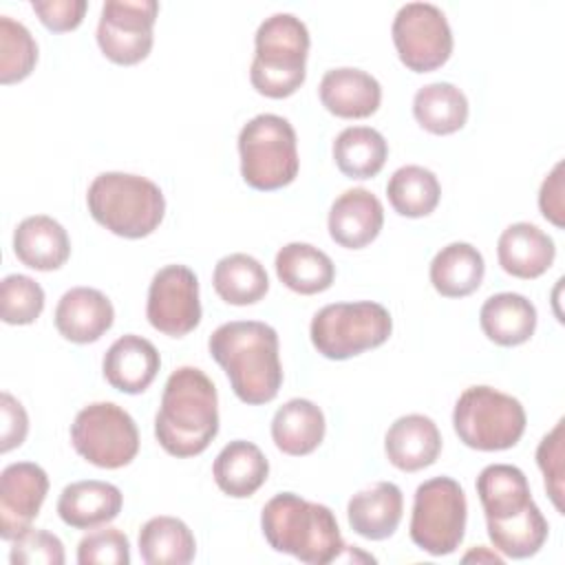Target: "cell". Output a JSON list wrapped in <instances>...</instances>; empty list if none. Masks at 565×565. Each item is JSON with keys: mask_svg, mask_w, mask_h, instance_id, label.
<instances>
[{"mask_svg": "<svg viewBox=\"0 0 565 565\" xmlns=\"http://www.w3.org/2000/svg\"><path fill=\"white\" fill-rule=\"evenodd\" d=\"M207 349L241 402L260 406L278 395L282 366L274 327L258 320L225 322L212 331Z\"/></svg>", "mask_w": 565, "mask_h": 565, "instance_id": "1", "label": "cell"}, {"mask_svg": "<svg viewBox=\"0 0 565 565\" xmlns=\"http://www.w3.org/2000/svg\"><path fill=\"white\" fill-rule=\"evenodd\" d=\"M216 433L218 395L214 382L196 366H179L170 373L154 415L159 446L179 459L196 457Z\"/></svg>", "mask_w": 565, "mask_h": 565, "instance_id": "2", "label": "cell"}, {"mask_svg": "<svg viewBox=\"0 0 565 565\" xmlns=\"http://www.w3.org/2000/svg\"><path fill=\"white\" fill-rule=\"evenodd\" d=\"M260 527L271 550L307 565L333 563L347 550L331 508L294 492H280L265 503Z\"/></svg>", "mask_w": 565, "mask_h": 565, "instance_id": "3", "label": "cell"}, {"mask_svg": "<svg viewBox=\"0 0 565 565\" xmlns=\"http://www.w3.org/2000/svg\"><path fill=\"white\" fill-rule=\"evenodd\" d=\"M90 216L121 238L150 236L163 221L166 199L161 188L130 172H102L86 192Z\"/></svg>", "mask_w": 565, "mask_h": 565, "instance_id": "4", "label": "cell"}, {"mask_svg": "<svg viewBox=\"0 0 565 565\" xmlns=\"http://www.w3.org/2000/svg\"><path fill=\"white\" fill-rule=\"evenodd\" d=\"M309 29L294 13H274L265 18L254 35V60L249 82L256 93L269 99L294 95L307 77Z\"/></svg>", "mask_w": 565, "mask_h": 565, "instance_id": "5", "label": "cell"}, {"mask_svg": "<svg viewBox=\"0 0 565 565\" xmlns=\"http://www.w3.org/2000/svg\"><path fill=\"white\" fill-rule=\"evenodd\" d=\"M241 177L260 192L289 185L300 168L294 126L274 113L252 117L238 132Z\"/></svg>", "mask_w": 565, "mask_h": 565, "instance_id": "6", "label": "cell"}, {"mask_svg": "<svg viewBox=\"0 0 565 565\" xmlns=\"http://www.w3.org/2000/svg\"><path fill=\"white\" fill-rule=\"evenodd\" d=\"M523 404L492 386H468L452 411V428L468 448L481 452L508 450L525 433Z\"/></svg>", "mask_w": 565, "mask_h": 565, "instance_id": "7", "label": "cell"}, {"mask_svg": "<svg viewBox=\"0 0 565 565\" xmlns=\"http://www.w3.org/2000/svg\"><path fill=\"white\" fill-rule=\"evenodd\" d=\"M393 331L388 309L373 300L322 307L309 327L313 349L327 360H349L382 347Z\"/></svg>", "mask_w": 565, "mask_h": 565, "instance_id": "8", "label": "cell"}, {"mask_svg": "<svg viewBox=\"0 0 565 565\" xmlns=\"http://www.w3.org/2000/svg\"><path fill=\"white\" fill-rule=\"evenodd\" d=\"M466 492L452 477H433L417 486L408 534L430 556L452 554L466 534Z\"/></svg>", "mask_w": 565, "mask_h": 565, "instance_id": "9", "label": "cell"}, {"mask_svg": "<svg viewBox=\"0 0 565 565\" xmlns=\"http://www.w3.org/2000/svg\"><path fill=\"white\" fill-rule=\"evenodd\" d=\"M75 452L106 470L128 466L139 452V430L135 419L113 402L84 406L71 424Z\"/></svg>", "mask_w": 565, "mask_h": 565, "instance_id": "10", "label": "cell"}, {"mask_svg": "<svg viewBox=\"0 0 565 565\" xmlns=\"http://www.w3.org/2000/svg\"><path fill=\"white\" fill-rule=\"evenodd\" d=\"M399 62L413 73H430L452 55V31L444 11L430 2L399 7L391 26Z\"/></svg>", "mask_w": 565, "mask_h": 565, "instance_id": "11", "label": "cell"}, {"mask_svg": "<svg viewBox=\"0 0 565 565\" xmlns=\"http://www.w3.org/2000/svg\"><path fill=\"white\" fill-rule=\"evenodd\" d=\"M159 15L154 0H108L102 7L97 24V44L102 53L121 66L146 60L152 51V26Z\"/></svg>", "mask_w": 565, "mask_h": 565, "instance_id": "12", "label": "cell"}, {"mask_svg": "<svg viewBox=\"0 0 565 565\" xmlns=\"http://www.w3.org/2000/svg\"><path fill=\"white\" fill-rule=\"evenodd\" d=\"M146 318L152 329L170 338H183L199 327V278L188 265H166L152 276Z\"/></svg>", "mask_w": 565, "mask_h": 565, "instance_id": "13", "label": "cell"}, {"mask_svg": "<svg viewBox=\"0 0 565 565\" xmlns=\"http://www.w3.org/2000/svg\"><path fill=\"white\" fill-rule=\"evenodd\" d=\"M49 492V475L33 461L9 463L0 475V536L13 541L26 532Z\"/></svg>", "mask_w": 565, "mask_h": 565, "instance_id": "14", "label": "cell"}, {"mask_svg": "<svg viewBox=\"0 0 565 565\" xmlns=\"http://www.w3.org/2000/svg\"><path fill=\"white\" fill-rule=\"evenodd\" d=\"M329 236L347 249H362L371 245L382 225L384 207L382 201L366 188L344 190L329 210Z\"/></svg>", "mask_w": 565, "mask_h": 565, "instance_id": "15", "label": "cell"}, {"mask_svg": "<svg viewBox=\"0 0 565 565\" xmlns=\"http://www.w3.org/2000/svg\"><path fill=\"white\" fill-rule=\"evenodd\" d=\"M55 329L75 344L97 342L115 322V309L106 294L93 287L68 289L55 307Z\"/></svg>", "mask_w": 565, "mask_h": 565, "instance_id": "16", "label": "cell"}, {"mask_svg": "<svg viewBox=\"0 0 565 565\" xmlns=\"http://www.w3.org/2000/svg\"><path fill=\"white\" fill-rule=\"evenodd\" d=\"M161 369V358L157 347L135 333L117 338L102 362L106 382L128 395L143 393L157 377Z\"/></svg>", "mask_w": 565, "mask_h": 565, "instance_id": "17", "label": "cell"}, {"mask_svg": "<svg viewBox=\"0 0 565 565\" xmlns=\"http://www.w3.org/2000/svg\"><path fill=\"white\" fill-rule=\"evenodd\" d=\"M384 452L402 472L424 470L433 466L441 452V433L426 415H402L384 435Z\"/></svg>", "mask_w": 565, "mask_h": 565, "instance_id": "18", "label": "cell"}, {"mask_svg": "<svg viewBox=\"0 0 565 565\" xmlns=\"http://www.w3.org/2000/svg\"><path fill=\"white\" fill-rule=\"evenodd\" d=\"M318 95L322 106L342 119H364L371 117L382 104L380 82L353 66L331 68L322 75Z\"/></svg>", "mask_w": 565, "mask_h": 565, "instance_id": "19", "label": "cell"}, {"mask_svg": "<svg viewBox=\"0 0 565 565\" xmlns=\"http://www.w3.org/2000/svg\"><path fill=\"white\" fill-rule=\"evenodd\" d=\"M497 258L505 274L532 280L552 267L556 258V245L552 236H547L534 223L519 221L501 232L497 241Z\"/></svg>", "mask_w": 565, "mask_h": 565, "instance_id": "20", "label": "cell"}, {"mask_svg": "<svg viewBox=\"0 0 565 565\" xmlns=\"http://www.w3.org/2000/svg\"><path fill=\"white\" fill-rule=\"evenodd\" d=\"M404 512V497L393 481H377L358 490L347 505V519L355 534L369 541H384L395 534Z\"/></svg>", "mask_w": 565, "mask_h": 565, "instance_id": "21", "label": "cell"}, {"mask_svg": "<svg viewBox=\"0 0 565 565\" xmlns=\"http://www.w3.org/2000/svg\"><path fill=\"white\" fill-rule=\"evenodd\" d=\"M124 505V494L117 486L99 479L68 483L57 499L60 519L75 530H93L110 523Z\"/></svg>", "mask_w": 565, "mask_h": 565, "instance_id": "22", "label": "cell"}, {"mask_svg": "<svg viewBox=\"0 0 565 565\" xmlns=\"http://www.w3.org/2000/svg\"><path fill=\"white\" fill-rule=\"evenodd\" d=\"M15 258L35 271L60 269L71 256L66 230L46 214H33L18 223L13 232Z\"/></svg>", "mask_w": 565, "mask_h": 565, "instance_id": "23", "label": "cell"}, {"mask_svg": "<svg viewBox=\"0 0 565 565\" xmlns=\"http://www.w3.org/2000/svg\"><path fill=\"white\" fill-rule=\"evenodd\" d=\"M269 475V461L263 450L245 439H234L216 455L212 477L218 490L232 499L252 497Z\"/></svg>", "mask_w": 565, "mask_h": 565, "instance_id": "24", "label": "cell"}, {"mask_svg": "<svg viewBox=\"0 0 565 565\" xmlns=\"http://www.w3.org/2000/svg\"><path fill=\"white\" fill-rule=\"evenodd\" d=\"M327 422L318 404L305 397L285 402L271 419V439L276 448L291 457L313 452L324 439Z\"/></svg>", "mask_w": 565, "mask_h": 565, "instance_id": "25", "label": "cell"}, {"mask_svg": "<svg viewBox=\"0 0 565 565\" xmlns=\"http://www.w3.org/2000/svg\"><path fill=\"white\" fill-rule=\"evenodd\" d=\"M479 324L490 342L499 347H519L534 335L536 307L521 294L501 291L481 305Z\"/></svg>", "mask_w": 565, "mask_h": 565, "instance_id": "26", "label": "cell"}, {"mask_svg": "<svg viewBox=\"0 0 565 565\" xmlns=\"http://www.w3.org/2000/svg\"><path fill=\"white\" fill-rule=\"evenodd\" d=\"M477 494L486 521H505L525 512L534 499L527 477L510 463H490L477 477Z\"/></svg>", "mask_w": 565, "mask_h": 565, "instance_id": "27", "label": "cell"}, {"mask_svg": "<svg viewBox=\"0 0 565 565\" xmlns=\"http://www.w3.org/2000/svg\"><path fill=\"white\" fill-rule=\"evenodd\" d=\"M278 280L302 296H313L327 291L335 280L333 260L318 247L309 243H287L278 249L276 260Z\"/></svg>", "mask_w": 565, "mask_h": 565, "instance_id": "28", "label": "cell"}, {"mask_svg": "<svg viewBox=\"0 0 565 565\" xmlns=\"http://www.w3.org/2000/svg\"><path fill=\"white\" fill-rule=\"evenodd\" d=\"M486 263L481 252L470 243H450L430 260V282L444 298H463L483 282Z\"/></svg>", "mask_w": 565, "mask_h": 565, "instance_id": "29", "label": "cell"}, {"mask_svg": "<svg viewBox=\"0 0 565 565\" xmlns=\"http://www.w3.org/2000/svg\"><path fill=\"white\" fill-rule=\"evenodd\" d=\"M468 97L450 82L422 86L413 97V117L430 135H452L468 121Z\"/></svg>", "mask_w": 565, "mask_h": 565, "instance_id": "30", "label": "cell"}, {"mask_svg": "<svg viewBox=\"0 0 565 565\" xmlns=\"http://www.w3.org/2000/svg\"><path fill=\"white\" fill-rule=\"evenodd\" d=\"M139 554L148 565H188L194 561L192 530L177 516H152L139 530Z\"/></svg>", "mask_w": 565, "mask_h": 565, "instance_id": "31", "label": "cell"}, {"mask_svg": "<svg viewBox=\"0 0 565 565\" xmlns=\"http://www.w3.org/2000/svg\"><path fill=\"white\" fill-rule=\"evenodd\" d=\"M331 152L344 177L371 179L384 168L388 143L384 135L371 126H349L333 139Z\"/></svg>", "mask_w": 565, "mask_h": 565, "instance_id": "32", "label": "cell"}, {"mask_svg": "<svg viewBox=\"0 0 565 565\" xmlns=\"http://www.w3.org/2000/svg\"><path fill=\"white\" fill-rule=\"evenodd\" d=\"M212 285L223 302L245 307L265 298L269 289V276L260 260L249 254L236 252L223 256L214 265Z\"/></svg>", "mask_w": 565, "mask_h": 565, "instance_id": "33", "label": "cell"}, {"mask_svg": "<svg viewBox=\"0 0 565 565\" xmlns=\"http://www.w3.org/2000/svg\"><path fill=\"white\" fill-rule=\"evenodd\" d=\"M386 196L399 216L422 218L439 205L441 185L433 170L424 166H402L391 174Z\"/></svg>", "mask_w": 565, "mask_h": 565, "instance_id": "34", "label": "cell"}, {"mask_svg": "<svg viewBox=\"0 0 565 565\" xmlns=\"http://www.w3.org/2000/svg\"><path fill=\"white\" fill-rule=\"evenodd\" d=\"M486 527L494 550L508 558L534 556L545 545L550 532L547 519L536 503L505 521H486Z\"/></svg>", "mask_w": 565, "mask_h": 565, "instance_id": "35", "label": "cell"}, {"mask_svg": "<svg viewBox=\"0 0 565 565\" xmlns=\"http://www.w3.org/2000/svg\"><path fill=\"white\" fill-rule=\"evenodd\" d=\"M38 62V44L31 31L9 15H0V82L15 84L31 75Z\"/></svg>", "mask_w": 565, "mask_h": 565, "instance_id": "36", "label": "cell"}, {"mask_svg": "<svg viewBox=\"0 0 565 565\" xmlns=\"http://www.w3.org/2000/svg\"><path fill=\"white\" fill-rule=\"evenodd\" d=\"M44 309V289L24 274H9L0 282V318L7 324H31Z\"/></svg>", "mask_w": 565, "mask_h": 565, "instance_id": "37", "label": "cell"}, {"mask_svg": "<svg viewBox=\"0 0 565 565\" xmlns=\"http://www.w3.org/2000/svg\"><path fill=\"white\" fill-rule=\"evenodd\" d=\"M565 422L558 419L556 426L539 441L536 463L543 472L545 490L554 508L563 514V479H565Z\"/></svg>", "mask_w": 565, "mask_h": 565, "instance_id": "38", "label": "cell"}, {"mask_svg": "<svg viewBox=\"0 0 565 565\" xmlns=\"http://www.w3.org/2000/svg\"><path fill=\"white\" fill-rule=\"evenodd\" d=\"M79 565H128L130 543L117 527H104L86 534L77 545Z\"/></svg>", "mask_w": 565, "mask_h": 565, "instance_id": "39", "label": "cell"}, {"mask_svg": "<svg viewBox=\"0 0 565 565\" xmlns=\"http://www.w3.org/2000/svg\"><path fill=\"white\" fill-rule=\"evenodd\" d=\"M9 561L13 565H62L66 556L64 545L55 534L29 527L11 541Z\"/></svg>", "mask_w": 565, "mask_h": 565, "instance_id": "40", "label": "cell"}, {"mask_svg": "<svg viewBox=\"0 0 565 565\" xmlns=\"http://www.w3.org/2000/svg\"><path fill=\"white\" fill-rule=\"evenodd\" d=\"M31 9L53 33H66L82 24L88 9L86 0H33Z\"/></svg>", "mask_w": 565, "mask_h": 565, "instance_id": "41", "label": "cell"}, {"mask_svg": "<svg viewBox=\"0 0 565 565\" xmlns=\"http://www.w3.org/2000/svg\"><path fill=\"white\" fill-rule=\"evenodd\" d=\"M0 417H2V430H0V450L9 452L24 444L29 433V415L24 406L11 395H0Z\"/></svg>", "mask_w": 565, "mask_h": 565, "instance_id": "42", "label": "cell"}, {"mask_svg": "<svg viewBox=\"0 0 565 565\" xmlns=\"http://www.w3.org/2000/svg\"><path fill=\"white\" fill-rule=\"evenodd\" d=\"M539 210L543 218L552 225H565V203H563V161H558L552 172L543 179L539 190Z\"/></svg>", "mask_w": 565, "mask_h": 565, "instance_id": "43", "label": "cell"}, {"mask_svg": "<svg viewBox=\"0 0 565 565\" xmlns=\"http://www.w3.org/2000/svg\"><path fill=\"white\" fill-rule=\"evenodd\" d=\"M463 561H486V563H497V565L503 563V558L499 554H494V552H488V547H477V550L468 552L463 556Z\"/></svg>", "mask_w": 565, "mask_h": 565, "instance_id": "44", "label": "cell"}]
</instances>
